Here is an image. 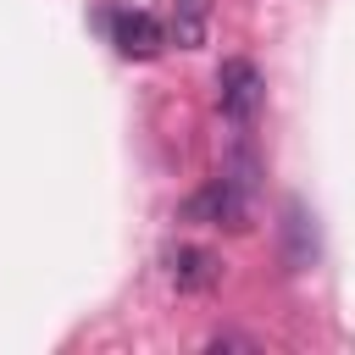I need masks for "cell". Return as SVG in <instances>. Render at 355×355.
Segmentation results:
<instances>
[{"label":"cell","mask_w":355,"mask_h":355,"mask_svg":"<svg viewBox=\"0 0 355 355\" xmlns=\"http://www.w3.org/2000/svg\"><path fill=\"white\" fill-rule=\"evenodd\" d=\"M216 100H222V116H227V122H250V116L261 111V100H266V83H261L255 61H244V55L222 61V72H216Z\"/></svg>","instance_id":"obj_1"},{"label":"cell","mask_w":355,"mask_h":355,"mask_svg":"<svg viewBox=\"0 0 355 355\" xmlns=\"http://www.w3.org/2000/svg\"><path fill=\"white\" fill-rule=\"evenodd\" d=\"M183 216L239 227V222H244V183H239V178H216V183H205V189H200V194L183 205Z\"/></svg>","instance_id":"obj_2"},{"label":"cell","mask_w":355,"mask_h":355,"mask_svg":"<svg viewBox=\"0 0 355 355\" xmlns=\"http://www.w3.org/2000/svg\"><path fill=\"white\" fill-rule=\"evenodd\" d=\"M166 272H172V283H178L183 294H205V288L222 283V261H216L211 250H200V244H178V250L166 255Z\"/></svg>","instance_id":"obj_3"},{"label":"cell","mask_w":355,"mask_h":355,"mask_svg":"<svg viewBox=\"0 0 355 355\" xmlns=\"http://www.w3.org/2000/svg\"><path fill=\"white\" fill-rule=\"evenodd\" d=\"M111 39H116V50L133 55V61H150V55L166 44V33H161V22H155L150 11H116Z\"/></svg>","instance_id":"obj_4"},{"label":"cell","mask_w":355,"mask_h":355,"mask_svg":"<svg viewBox=\"0 0 355 355\" xmlns=\"http://www.w3.org/2000/svg\"><path fill=\"white\" fill-rule=\"evenodd\" d=\"M205 17H211V0H178L172 6V39L183 50H200L205 44Z\"/></svg>","instance_id":"obj_5"}]
</instances>
